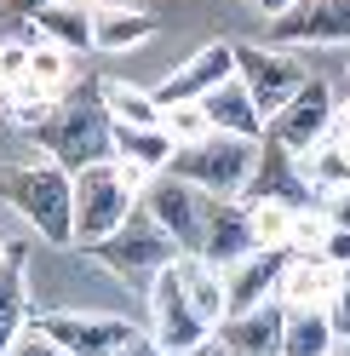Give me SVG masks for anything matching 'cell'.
<instances>
[{
  "label": "cell",
  "instance_id": "6da1fadb",
  "mask_svg": "<svg viewBox=\"0 0 350 356\" xmlns=\"http://www.w3.org/2000/svg\"><path fill=\"white\" fill-rule=\"evenodd\" d=\"M0 202H6L24 225L52 241V248H75V178L58 161H17L0 167Z\"/></svg>",
  "mask_w": 350,
  "mask_h": 356
},
{
  "label": "cell",
  "instance_id": "ac0fdd59",
  "mask_svg": "<svg viewBox=\"0 0 350 356\" xmlns=\"http://www.w3.org/2000/svg\"><path fill=\"white\" fill-rule=\"evenodd\" d=\"M333 287H339V270L322 253H293L288 270H281L276 299L288 305V310H322L327 299H333Z\"/></svg>",
  "mask_w": 350,
  "mask_h": 356
},
{
  "label": "cell",
  "instance_id": "9a60e30c",
  "mask_svg": "<svg viewBox=\"0 0 350 356\" xmlns=\"http://www.w3.org/2000/svg\"><path fill=\"white\" fill-rule=\"evenodd\" d=\"M288 259H293V253H265V248H258V253H247L242 264H230V270H224V316H242V310L270 305L276 287H281Z\"/></svg>",
  "mask_w": 350,
  "mask_h": 356
},
{
  "label": "cell",
  "instance_id": "8d00e7d4",
  "mask_svg": "<svg viewBox=\"0 0 350 356\" xmlns=\"http://www.w3.org/2000/svg\"><path fill=\"white\" fill-rule=\"evenodd\" d=\"M247 6H253V12H265V17H270V24H276V17H281V12H288V6H293V0H247Z\"/></svg>",
  "mask_w": 350,
  "mask_h": 356
},
{
  "label": "cell",
  "instance_id": "277c9868",
  "mask_svg": "<svg viewBox=\"0 0 350 356\" xmlns=\"http://www.w3.org/2000/svg\"><path fill=\"white\" fill-rule=\"evenodd\" d=\"M253 167H258V144L253 138H230V132H207L201 144L172 149V161H167L172 178L195 184L201 195H218V202H242Z\"/></svg>",
  "mask_w": 350,
  "mask_h": 356
},
{
  "label": "cell",
  "instance_id": "7a4b0ae2",
  "mask_svg": "<svg viewBox=\"0 0 350 356\" xmlns=\"http://www.w3.org/2000/svg\"><path fill=\"white\" fill-rule=\"evenodd\" d=\"M29 138L69 178L86 172V167H98V161H115V127H109L98 98H58V109L29 132Z\"/></svg>",
  "mask_w": 350,
  "mask_h": 356
},
{
  "label": "cell",
  "instance_id": "ba28073f",
  "mask_svg": "<svg viewBox=\"0 0 350 356\" xmlns=\"http://www.w3.org/2000/svg\"><path fill=\"white\" fill-rule=\"evenodd\" d=\"M149 316H156V327H149V339H156L167 356H190L195 345L212 339V322H201L184 299V282H178V264H167V270L149 282Z\"/></svg>",
  "mask_w": 350,
  "mask_h": 356
},
{
  "label": "cell",
  "instance_id": "d6a6232c",
  "mask_svg": "<svg viewBox=\"0 0 350 356\" xmlns=\"http://www.w3.org/2000/svg\"><path fill=\"white\" fill-rule=\"evenodd\" d=\"M316 253L333 264V270H350V230H333V225H327V236H322Z\"/></svg>",
  "mask_w": 350,
  "mask_h": 356
},
{
  "label": "cell",
  "instance_id": "7402d4cb",
  "mask_svg": "<svg viewBox=\"0 0 350 356\" xmlns=\"http://www.w3.org/2000/svg\"><path fill=\"white\" fill-rule=\"evenodd\" d=\"M98 104H103L109 127H161L156 92H144V86L121 81V75H103V81H98Z\"/></svg>",
  "mask_w": 350,
  "mask_h": 356
},
{
  "label": "cell",
  "instance_id": "e575fe53",
  "mask_svg": "<svg viewBox=\"0 0 350 356\" xmlns=\"http://www.w3.org/2000/svg\"><path fill=\"white\" fill-rule=\"evenodd\" d=\"M0 6H6L12 17H24V24H29V17H40V12L52 6V0H0Z\"/></svg>",
  "mask_w": 350,
  "mask_h": 356
},
{
  "label": "cell",
  "instance_id": "44dd1931",
  "mask_svg": "<svg viewBox=\"0 0 350 356\" xmlns=\"http://www.w3.org/2000/svg\"><path fill=\"white\" fill-rule=\"evenodd\" d=\"M29 282H24V241L12 248V259L0 264V356L17 345V333L29 327Z\"/></svg>",
  "mask_w": 350,
  "mask_h": 356
},
{
  "label": "cell",
  "instance_id": "d6986e66",
  "mask_svg": "<svg viewBox=\"0 0 350 356\" xmlns=\"http://www.w3.org/2000/svg\"><path fill=\"white\" fill-rule=\"evenodd\" d=\"M201 115H207V127L212 132H230V138H265V115L253 109V98H247V86L242 81H224V86H212V92L201 98Z\"/></svg>",
  "mask_w": 350,
  "mask_h": 356
},
{
  "label": "cell",
  "instance_id": "ab89813d",
  "mask_svg": "<svg viewBox=\"0 0 350 356\" xmlns=\"http://www.w3.org/2000/svg\"><path fill=\"white\" fill-rule=\"evenodd\" d=\"M75 6H92V0H75ZM98 6H103V0H98Z\"/></svg>",
  "mask_w": 350,
  "mask_h": 356
},
{
  "label": "cell",
  "instance_id": "f1b7e54d",
  "mask_svg": "<svg viewBox=\"0 0 350 356\" xmlns=\"http://www.w3.org/2000/svg\"><path fill=\"white\" fill-rule=\"evenodd\" d=\"M29 81V47L24 40H0V92Z\"/></svg>",
  "mask_w": 350,
  "mask_h": 356
},
{
  "label": "cell",
  "instance_id": "1f68e13d",
  "mask_svg": "<svg viewBox=\"0 0 350 356\" xmlns=\"http://www.w3.org/2000/svg\"><path fill=\"white\" fill-rule=\"evenodd\" d=\"M316 213H322L333 230H350V184H344V190H327V195H316Z\"/></svg>",
  "mask_w": 350,
  "mask_h": 356
},
{
  "label": "cell",
  "instance_id": "603a6c76",
  "mask_svg": "<svg viewBox=\"0 0 350 356\" xmlns=\"http://www.w3.org/2000/svg\"><path fill=\"white\" fill-rule=\"evenodd\" d=\"M172 149H178V144H172L161 127H115V161H121V167H133L138 178L167 172Z\"/></svg>",
  "mask_w": 350,
  "mask_h": 356
},
{
  "label": "cell",
  "instance_id": "4fadbf2b",
  "mask_svg": "<svg viewBox=\"0 0 350 356\" xmlns=\"http://www.w3.org/2000/svg\"><path fill=\"white\" fill-rule=\"evenodd\" d=\"M235 75V47L230 40H207L195 58H184L161 86H156V104L161 109H178V104H201L212 86H224Z\"/></svg>",
  "mask_w": 350,
  "mask_h": 356
},
{
  "label": "cell",
  "instance_id": "8992f818",
  "mask_svg": "<svg viewBox=\"0 0 350 356\" xmlns=\"http://www.w3.org/2000/svg\"><path fill=\"white\" fill-rule=\"evenodd\" d=\"M235 81L247 86L258 115L276 121L281 109L299 98V86L310 81V70H304L293 52H281V47H235Z\"/></svg>",
  "mask_w": 350,
  "mask_h": 356
},
{
  "label": "cell",
  "instance_id": "5b68a950",
  "mask_svg": "<svg viewBox=\"0 0 350 356\" xmlns=\"http://www.w3.org/2000/svg\"><path fill=\"white\" fill-rule=\"evenodd\" d=\"M86 253H92L115 282H126V287H149V282L167 270V264H178V259H184V253H178V241H172V236L156 225V218L144 213V202L121 218V230H115V236H103L98 248H86Z\"/></svg>",
  "mask_w": 350,
  "mask_h": 356
},
{
  "label": "cell",
  "instance_id": "ffe728a7",
  "mask_svg": "<svg viewBox=\"0 0 350 356\" xmlns=\"http://www.w3.org/2000/svg\"><path fill=\"white\" fill-rule=\"evenodd\" d=\"M156 35V17L126 6V0H103L92 6V52H133L138 40Z\"/></svg>",
  "mask_w": 350,
  "mask_h": 356
},
{
  "label": "cell",
  "instance_id": "30bf717a",
  "mask_svg": "<svg viewBox=\"0 0 350 356\" xmlns=\"http://www.w3.org/2000/svg\"><path fill=\"white\" fill-rule=\"evenodd\" d=\"M144 213L156 218V225L178 241V253L184 259H195L201 253V218H207V195L195 190V184H184V178H172V172H161L156 184H149L144 195Z\"/></svg>",
  "mask_w": 350,
  "mask_h": 356
},
{
  "label": "cell",
  "instance_id": "cb8c5ba5",
  "mask_svg": "<svg viewBox=\"0 0 350 356\" xmlns=\"http://www.w3.org/2000/svg\"><path fill=\"white\" fill-rule=\"evenodd\" d=\"M281 356H339L327 310H288V322H281Z\"/></svg>",
  "mask_w": 350,
  "mask_h": 356
},
{
  "label": "cell",
  "instance_id": "74e56055",
  "mask_svg": "<svg viewBox=\"0 0 350 356\" xmlns=\"http://www.w3.org/2000/svg\"><path fill=\"white\" fill-rule=\"evenodd\" d=\"M190 356H230V350H224V345H218V339H207V345H195Z\"/></svg>",
  "mask_w": 350,
  "mask_h": 356
},
{
  "label": "cell",
  "instance_id": "484cf974",
  "mask_svg": "<svg viewBox=\"0 0 350 356\" xmlns=\"http://www.w3.org/2000/svg\"><path fill=\"white\" fill-rule=\"evenodd\" d=\"M69 63H75V58L63 52V47L35 40V47H29V81H35L47 98H63V86H69Z\"/></svg>",
  "mask_w": 350,
  "mask_h": 356
},
{
  "label": "cell",
  "instance_id": "9c48e42d",
  "mask_svg": "<svg viewBox=\"0 0 350 356\" xmlns=\"http://www.w3.org/2000/svg\"><path fill=\"white\" fill-rule=\"evenodd\" d=\"M333 109H339V104H333V92H327V81H304L299 98L281 109L276 121H265V138L299 161V155H310L327 132H333Z\"/></svg>",
  "mask_w": 350,
  "mask_h": 356
},
{
  "label": "cell",
  "instance_id": "52a82bcc",
  "mask_svg": "<svg viewBox=\"0 0 350 356\" xmlns=\"http://www.w3.org/2000/svg\"><path fill=\"white\" fill-rule=\"evenodd\" d=\"M29 327H40L69 356H121L138 339V327L126 316H98V310H40V316H29Z\"/></svg>",
  "mask_w": 350,
  "mask_h": 356
},
{
  "label": "cell",
  "instance_id": "d590c367",
  "mask_svg": "<svg viewBox=\"0 0 350 356\" xmlns=\"http://www.w3.org/2000/svg\"><path fill=\"white\" fill-rule=\"evenodd\" d=\"M121 356H167V350H161L156 339H149V333H138V339H133V345H126Z\"/></svg>",
  "mask_w": 350,
  "mask_h": 356
},
{
  "label": "cell",
  "instance_id": "4316f807",
  "mask_svg": "<svg viewBox=\"0 0 350 356\" xmlns=\"http://www.w3.org/2000/svg\"><path fill=\"white\" fill-rule=\"evenodd\" d=\"M253 213V241L265 253H288L293 241V207H247Z\"/></svg>",
  "mask_w": 350,
  "mask_h": 356
},
{
  "label": "cell",
  "instance_id": "e0dca14e",
  "mask_svg": "<svg viewBox=\"0 0 350 356\" xmlns=\"http://www.w3.org/2000/svg\"><path fill=\"white\" fill-rule=\"evenodd\" d=\"M17 40L24 47H35V40H52V47L63 52H92V6H75V0H52L40 17H29L24 29H17Z\"/></svg>",
  "mask_w": 350,
  "mask_h": 356
},
{
  "label": "cell",
  "instance_id": "d4e9b609",
  "mask_svg": "<svg viewBox=\"0 0 350 356\" xmlns=\"http://www.w3.org/2000/svg\"><path fill=\"white\" fill-rule=\"evenodd\" d=\"M178 282H184V299L201 322H224V270H212L201 259H178Z\"/></svg>",
  "mask_w": 350,
  "mask_h": 356
},
{
  "label": "cell",
  "instance_id": "836d02e7",
  "mask_svg": "<svg viewBox=\"0 0 350 356\" xmlns=\"http://www.w3.org/2000/svg\"><path fill=\"white\" fill-rule=\"evenodd\" d=\"M6 356H69V350H58L40 327H24V333H17V345H12Z\"/></svg>",
  "mask_w": 350,
  "mask_h": 356
},
{
  "label": "cell",
  "instance_id": "7c38bea8",
  "mask_svg": "<svg viewBox=\"0 0 350 356\" xmlns=\"http://www.w3.org/2000/svg\"><path fill=\"white\" fill-rule=\"evenodd\" d=\"M270 40H288V47H350V0H293L270 24Z\"/></svg>",
  "mask_w": 350,
  "mask_h": 356
},
{
  "label": "cell",
  "instance_id": "2e32d148",
  "mask_svg": "<svg viewBox=\"0 0 350 356\" xmlns=\"http://www.w3.org/2000/svg\"><path fill=\"white\" fill-rule=\"evenodd\" d=\"M281 322H288V305L270 299L258 310H242V316H224L212 327V339L230 356H281Z\"/></svg>",
  "mask_w": 350,
  "mask_h": 356
},
{
  "label": "cell",
  "instance_id": "8fae6325",
  "mask_svg": "<svg viewBox=\"0 0 350 356\" xmlns=\"http://www.w3.org/2000/svg\"><path fill=\"white\" fill-rule=\"evenodd\" d=\"M242 202L247 207H293V213H304V207H316V190L304 184V172H299V161L288 149H276L270 138H258V167L247 178Z\"/></svg>",
  "mask_w": 350,
  "mask_h": 356
},
{
  "label": "cell",
  "instance_id": "f546056e",
  "mask_svg": "<svg viewBox=\"0 0 350 356\" xmlns=\"http://www.w3.org/2000/svg\"><path fill=\"white\" fill-rule=\"evenodd\" d=\"M322 236H327V218H322L316 207L293 213V241H288V253H316V248H322Z\"/></svg>",
  "mask_w": 350,
  "mask_h": 356
},
{
  "label": "cell",
  "instance_id": "60d3db41",
  "mask_svg": "<svg viewBox=\"0 0 350 356\" xmlns=\"http://www.w3.org/2000/svg\"><path fill=\"white\" fill-rule=\"evenodd\" d=\"M339 356H350V345H339Z\"/></svg>",
  "mask_w": 350,
  "mask_h": 356
},
{
  "label": "cell",
  "instance_id": "f35d334b",
  "mask_svg": "<svg viewBox=\"0 0 350 356\" xmlns=\"http://www.w3.org/2000/svg\"><path fill=\"white\" fill-rule=\"evenodd\" d=\"M12 248H17V241H6V236H0V264H6V259H12Z\"/></svg>",
  "mask_w": 350,
  "mask_h": 356
},
{
  "label": "cell",
  "instance_id": "4dcf8cb0",
  "mask_svg": "<svg viewBox=\"0 0 350 356\" xmlns=\"http://www.w3.org/2000/svg\"><path fill=\"white\" fill-rule=\"evenodd\" d=\"M322 310H327V322H333V339L350 345V270H339V287H333V299Z\"/></svg>",
  "mask_w": 350,
  "mask_h": 356
},
{
  "label": "cell",
  "instance_id": "3957f363",
  "mask_svg": "<svg viewBox=\"0 0 350 356\" xmlns=\"http://www.w3.org/2000/svg\"><path fill=\"white\" fill-rule=\"evenodd\" d=\"M138 195H144V178L121 161H98V167L75 172V248L86 253L103 236H115L121 218L138 207Z\"/></svg>",
  "mask_w": 350,
  "mask_h": 356
},
{
  "label": "cell",
  "instance_id": "5bb4252c",
  "mask_svg": "<svg viewBox=\"0 0 350 356\" xmlns=\"http://www.w3.org/2000/svg\"><path fill=\"white\" fill-rule=\"evenodd\" d=\"M247 253H258L253 241V213L247 202H218V195H207V218H201V264H212V270H230V264H242Z\"/></svg>",
  "mask_w": 350,
  "mask_h": 356
},
{
  "label": "cell",
  "instance_id": "83f0119b",
  "mask_svg": "<svg viewBox=\"0 0 350 356\" xmlns=\"http://www.w3.org/2000/svg\"><path fill=\"white\" fill-rule=\"evenodd\" d=\"M161 132L184 149V144H201L212 127H207V115H201V104H178V109H161Z\"/></svg>",
  "mask_w": 350,
  "mask_h": 356
}]
</instances>
